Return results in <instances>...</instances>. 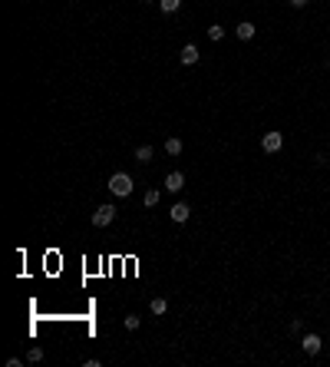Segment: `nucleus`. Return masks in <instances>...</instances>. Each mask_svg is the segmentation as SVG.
Segmentation results:
<instances>
[{"mask_svg":"<svg viewBox=\"0 0 330 367\" xmlns=\"http://www.w3.org/2000/svg\"><path fill=\"white\" fill-rule=\"evenodd\" d=\"M109 192L119 195V199H126L129 192H132V176H129V172H116V176L109 179Z\"/></svg>","mask_w":330,"mask_h":367,"instance_id":"obj_1","label":"nucleus"},{"mask_svg":"<svg viewBox=\"0 0 330 367\" xmlns=\"http://www.w3.org/2000/svg\"><path fill=\"white\" fill-rule=\"evenodd\" d=\"M116 222V205H99L93 212V225L96 228H106V225H112Z\"/></svg>","mask_w":330,"mask_h":367,"instance_id":"obj_2","label":"nucleus"},{"mask_svg":"<svg viewBox=\"0 0 330 367\" xmlns=\"http://www.w3.org/2000/svg\"><path fill=\"white\" fill-rule=\"evenodd\" d=\"M281 146H284L281 133H264V139H261V149H264V152H277Z\"/></svg>","mask_w":330,"mask_h":367,"instance_id":"obj_3","label":"nucleus"},{"mask_svg":"<svg viewBox=\"0 0 330 367\" xmlns=\"http://www.w3.org/2000/svg\"><path fill=\"white\" fill-rule=\"evenodd\" d=\"M169 215H172V222H189L192 205H189V202H175V205L169 208Z\"/></svg>","mask_w":330,"mask_h":367,"instance_id":"obj_4","label":"nucleus"},{"mask_svg":"<svg viewBox=\"0 0 330 367\" xmlns=\"http://www.w3.org/2000/svg\"><path fill=\"white\" fill-rule=\"evenodd\" d=\"M300 347H304V354H320L323 341H320V334H304V341H300Z\"/></svg>","mask_w":330,"mask_h":367,"instance_id":"obj_5","label":"nucleus"},{"mask_svg":"<svg viewBox=\"0 0 330 367\" xmlns=\"http://www.w3.org/2000/svg\"><path fill=\"white\" fill-rule=\"evenodd\" d=\"M198 56H202V53H198L195 43H185V47H182V53H179V60H182L185 66H192V63H198Z\"/></svg>","mask_w":330,"mask_h":367,"instance_id":"obj_6","label":"nucleus"},{"mask_svg":"<svg viewBox=\"0 0 330 367\" xmlns=\"http://www.w3.org/2000/svg\"><path fill=\"white\" fill-rule=\"evenodd\" d=\"M165 189L169 192H182L185 189V176H182V172H169V176H165Z\"/></svg>","mask_w":330,"mask_h":367,"instance_id":"obj_7","label":"nucleus"},{"mask_svg":"<svg viewBox=\"0 0 330 367\" xmlns=\"http://www.w3.org/2000/svg\"><path fill=\"white\" fill-rule=\"evenodd\" d=\"M182 149H185V146H182L179 136H169V139H165V152H169V156H179Z\"/></svg>","mask_w":330,"mask_h":367,"instance_id":"obj_8","label":"nucleus"},{"mask_svg":"<svg viewBox=\"0 0 330 367\" xmlns=\"http://www.w3.org/2000/svg\"><path fill=\"white\" fill-rule=\"evenodd\" d=\"M238 37H241V40H251V37H254V24H251V20H244V24H238Z\"/></svg>","mask_w":330,"mask_h":367,"instance_id":"obj_9","label":"nucleus"},{"mask_svg":"<svg viewBox=\"0 0 330 367\" xmlns=\"http://www.w3.org/2000/svg\"><path fill=\"white\" fill-rule=\"evenodd\" d=\"M135 162H152V146H139L135 149Z\"/></svg>","mask_w":330,"mask_h":367,"instance_id":"obj_10","label":"nucleus"},{"mask_svg":"<svg viewBox=\"0 0 330 367\" xmlns=\"http://www.w3.org/2000/svg\"><path fill=\"white\" fill-rule=\"evenodd\" d=\"M149 308H152V314H165L169 301H165V298H152V301H149Z\"/></svg>","mask_w":330,"mask_h":367,"instance_id":"obj_11","label":"nucleus"},{"mask_svg":"<svg viewBox=\"0 0 330 367\" xmlns=\"http://www.w3.org/2000/svg\"><path fill=\"white\" fill-rule=\"evenodd\" d=\"M158 199H162V192H158V189H149V192H145V205H149V208H155Z\"/></svg>","mask_w":330,"mask_h":367,"instance_id":"obj_12","label":"nucleus"},{"mask_svg":"<svg viewBox=\"0 0 330 367\" xmlns=\"http://www.w3.org/2000/svg\"><path fill=\"white\" fill-rule=\"evenodd\" d=\"M158 7H162L165 14H175V10L182 7V0H158Z\"/></svg>","mask_w":330,"mask_h":367,"instance_id":"obj_13","label":"nucleus"},{"mask_svg":"<svg viewBox=\"0 0 330 367\" xmlns=\"http://www.w3.org/2000/svg\"><path fill=\"white\" fill-rule=\"evenodd\" d=\"M208 37H212V40L218 43L221 37H225V27H218V24H215V27H208Z\"/></svg>","mask_w":330,"mask_h":367,"instance_id":"obj_14","label":"nucleus"},{"mask_svg":"<svg viewBox=\"0 0 330 367\" xmlns=\"http://www.w3.org/2000/svg\"><path fill=\"white\" fill-rule=\"evenodd\" d=\"M27 360H30V364H40V360H43V351H40V347H30V354H27Z\"/></svg>","mask_w":330,"mask_h":367,"instance_id":"obj_15","label":"nucleus"},{"mask_svg":"<svg viewBox=\"0 0 330 367\" xmlns=\"http://www.w3.org/2000/svg\"><path fill=\"white\" fill-rule=\"evenodd\" d=\"M139 324H142V318H135V314H129V318H126V327H129V331H139Z\"/></svg>","mask_w":330,"mask_h":367,"instance_id":"obj_16","label":"nucleus"},{"mask_svg":"<svg viewBox=\"0 0 330 367\" xmlns=\"http://www.w3.org/2000/svg\"><path fill=\"white\" fill-rule=\"evenodd\" d=\"M287 4H291V7H304L307 0H287Z\"/></svg>","mask_w":330,"mask_h":367,"instance_id":"obj_17","label":"nucleus"},{"mask_svg":"<svg viewBox=\"0 0 330 367\" xmlns=\"http://www.w3.org/2000/svg\"><path fill=\"white\" fill-rule=\"evenodd\" d=\"M327 66H330V60H327Z\"/></svg>","mask_w":330,"mask_h":367,"instance_id":"obj_18","label":"nucleus"}]
</instances>
